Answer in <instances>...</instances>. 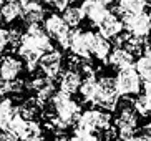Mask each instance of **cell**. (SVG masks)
<instances>
[{"label": "cell", "mask_w": 151, "mask_h": 141, "mask_svg": "<svg viewBox=\"0 0 151 141\" xmlns=\"http://www.w3.org/2000/svg\"><path fill=\"white\" fill-rule=\"evenodd\" d=\"M71 96L73 95L58 90L50 100V105L53 106L55 115H57L52 121H48V126H52V129H57L60 133L67 131L70 126H75V123L78 121L81 115V106Z\"/></svg>", "instance_id": "1"}, {"label": "cell", "mask_w": 151, "mask_h": 141, "mask_svg": "<svg viewBox=\"0 0 151 141\" xmlns=\"http://www.w3.org/2000/svg\"><path fill=\"white\" fill-rule=\"evenodd\" d=\"M113 124V115L111 111L103 108H90L81 111L78 121L73 126V133H88L98 131V129H106Z\"/></svg>", "instance_id": "2"}, {"label": "cell", "mask_w": 151, "mask_h": 141, "mask_svg": "<svg viewBox=\"0 0 151 141\" xmlns=\"http://www.w3.org/2000/svg\"><path fill=\"white\" fill-rule=\"evenodd\" d=\"M116 81V91L121 98L123 96H136L143 90V80L139 73L136 71L134 65L120 68L115 76Z\"/></svg>", "instance_id": "3"}, {"label": "cell", "mask_w": 151, "mask_h": 141, "mask_svg": "<svg viewBox=\"0 0 151 141\" xmlns=\"http://www.w3.org/2000/svg\"><path fill=\"white\" fill-rule=\"evenodd\" d=\"M22 47L30 50H35V52L45 53L48 50L53 48V43H52V37L45 32V28L40 23H32L27 25V30L23 32L22 35Z\"/></svg>", "instance_id": "4"}, {"label": "cell", "mask_w": 151, "mask_h": 141, "mask_svg": "<svg viewBox=\"0 0 151 141\" xmlns=\"http://www.w3.org/2000/svg\"><path fill=\"white\" fill-rule=\"evenodd\" d=\"M43 28L45 32L52 37L58 43V47L63 50L70 48V37H71V28L67 25V22L63 20L62 15L58 13H50L43 20Z\"/></svg>", "instance_id": "5"}, {"label": "cell", "mask_w": 151, "mask_h": 141, "mask_svg": "<svg viewBox=\"0 0 151 141\" xmlns=\"http://www.w3.org/2000/svg\"><path fill=\"white\" fill-rule=\"evenodd\" d=\"M83 33H85V40H86V45H88L91 57L106 63L111 50H113V43L110 42V38L103 37L100 32L88 30V32H83Z\"/></svg>", "instance_id": "6"}, {"label": "cell", "mask_w": 151, "mask_h": 141, "mask_svg": "<svg viewBox=\"0 0 151 141\" xmlns=\"http://www.w3.org/2000/svg\"><path fill=\"white\" fill-rule=\"evenodd\" d=\"M38 68L45 76L48 78H58L63 71V55L60 50H48V52L42 53L40 60H38Z\"/></svg>", "instance_id": "7"}, {"label": "cell", "mask_w": 151, "mask_h": 141, "mask_svg": "<svg viewBox=\"0 0 151 141\" xmlns=\"http://www.w3.org/2000/svg\"><path fill=\"white\" fill-rule=\"evenodd\" d=\"M124 25V30L136 37H148L151 28V20L146 12H138V13H128L121 17Z\"/></svg>", "instance_id": "8"}, {"label": "cell", "mask_w": 151, "mask_h": 141, "mask_svg": "<svg viewBox=\"0 0 151 141\" xmlns=\"http://www.w3.org/2000/svg\"><path fill=\"white\" fill-rule=\"evenodd\" d=\"M22 4V22L27 25L32 23H42L47 17V9L43 7L40 0H20Z\"/></svg>", "instance_id": "9"}, {"label": "cell", "mask_w": 151, "mask_h": 141, "mask_svg": "<svg viewBox=\"0 0 151 141\" xmlns=\"http://www.w3.org/2000/svg\"><path fill=\"white\" fill-rule=\"evenodd\" d=\"M23 62L18 55H4L0 60V76L7 81L20 78L23 71Z\"/></svg>", "instance_id": "10"}, {"label": "cell", "mask_w": 151, "mask_h": 141, "mask_svg": "<svg viewBox=\"0 0 151 141\" xmlns=\"http://www.w3.org/2000/svg\"><path fill=\"white\" fill-rule=\"evenodd\" d=\"M83 81V75H81L80 70L76 68H65L60 75V80H58V86L62 91H67L70 95H75L80 90V85Z\"/></svg>", "instance_id": "11"}, {"label": "cell", "mask_w": 151, "mask_h": 141, "mask_svg": "<svg viewBox=\"0 0 151 141\" xmlns=\"http://www.w3.org/2000/svg\"><path fill=\"white\" fill-rule=\"evenodd\" d=\"M80 7L85 13V18H88V22L91 25H98L111 12L106 5L100 4L98 0H81Z\"/></svg>", "instance_id": "12"}, {"label": "cell", "mask_w": 151, "mask_h": 141, "mask_svg": "<svg viewBox=\"0 0 151 141\" xmlns=\"http://www.w3.org/2000/svg\"><path fill=\"white\" fill-rule=\"evenodd\" d=\"M96 27H98V32H100L103 37H106V38H110V40L115 38L116 35H120L121 32L124 30L123 20H121V17L116 15L115 12H110Z\"/></svg>", "instance_id": "13"}, {"label": "cell", "mask_w": 151, "mask_h": 141, "mask_svg": "<svg viewBox=\"0 0 151 141\" xmlns=\"http://www.w3.org/2000/svg\"><path fill=\"white\" fill-rule=\"evenodd\" d=\"M71 55L81 58V60H91V53L85 40V33L80 28H71V37H70V48Z\"/></svg>", "instance_id": "14"}, {"label": "cell", "mask_w": 151, "mask_h": 141, "mask_svg": "<svg viewBox=\"0 0 151 141\" xmlns=\"http://www.w3.org/2000/svg\"><path fill=\"white\" fill-rule=\"evenodd\" d=\"M106 63L115 66L116 70H120V68H124V66L134 65V55L129 50H126L124 47H116V48L111 50Z\"/></svg>", "instance_id": "15"}, {"label": "cell", "mask_w": 151, "mask_h": 141, "mask_svg": "<svg viewBox=\"0 0 151 141\" xmlns=\"http://www.w3.org/2000/svg\"><path fill=\"white\" fill-rule=\"evenodd\" d=\"M148 2L146 0H118L115 7L116 15H128V13H138V12H145Z\"/></svg>", "instance_id": "16"}, {"label": "cell", "mask_w": 151, "mask_h": 141, "mask_svg": "<svg viewBox=\"0 0 151 141\" xmlns=\"http://www.w3.org/2000/svg\"><path fill=\"white\" fill-rule=\"evenodd\" d=\"M17 105L12 98H0V129H7L10 119L17 115Z\"/></svg>", "instance_id": "17"}, {"label": "cell", "mask_w": 151, "mask_h": 141, "mask_svg": "<svg viewBox=\"0 0 151 141\" xmlns=\"http://www.w3.org/2000/svg\"><path fill=\"white\" fill-rule=\"evenodd\" d=\"M78 93H80V96L83 98L85 103H90L91 105L93 100L96 98V93H98V78L95 75H88L81 81Z\"/></svg>", "instance_id": "18"}, {"label": "cell", "mask_w": 151, "mask_h": 141, "mask_svg": "<svg viewBox=\"0 0 151 141\" xmlns=\"http://www.w3.org/2000/svg\"><path fill=\"white\" fill-rule=\"evenodd\" d=\"M22 15V4L20 0L15 2H5L0 9V20L4 23H14Z\"/></svg>", "instance_id": "19"}, {"label": "cell", "mask_w": 151, "mask_h": 141, "mask_svg": "<svg viewBox=\"0 0 151 141\" xmlns=\"http://www.w3.org/2000/svg\"><path fill=\"white\" fill-rule=\"evenodd\" d=\"M134 68L139 73L143 81L151 80V47H148L145 52L138 57V60L134 62Z\"/></svg>", "instance_id": "20"}, {"label": "cell", "mask_w": 151, "mask_h": 141, "mask_svg": "<svg viewBox=\"0 0 151 141\" xmlns=\"http://www.w3.org/2000/svg\"><path fill=\"white\" fill-rule=\"evenodd\" d=\"M62 17L70 28H78L80 23L85 20V13H83V10H81V7L68 5L65 10H62Z\"/></svg>", "instance_id": "21"}, {"label": "cell", "mask_w": 151, "mask_h": 141, "mask_svg": "<svg viewBox=\"0 0 151 141\" xmlns=\"http://www.w3.org/2000/svg\"><path fill=\"white\" fill-rule=\"evenodd\" d=\"M58 91V88H57V85H55V80L53 81H50L47 86H43V88L40 90V91H37L35 93V101H37V105L40 106H45L47 103L53 98V95Z\"/></svg>", "instance_id": "22"}, {"label": "cell", "mask_w": 151, "mask_h": 141, "mask_svg": "<svg viewBox=\"0 0 151 141\" xmlns=\"http://www.w3.org/2000/svg\"><path fill=\"white\" fill-rule=\"evenodd\" d=\"M133 106H134V110L139 113V116L151 118V96H148L146 93L136 95V100L133 101Z\"/></svg>", "instance_id": "23"}, {"label": "cell", "mask_w": 151, "mask_h": 141, "mask_svg": "<svg viewBox=\"0 0 151 141\" xmlns=\"http://www.w3.org/2000/svg\"><path fill=\"white\" fill-rule=\"evenodd\" d=\"M50 81H53V78H48V76H45L43 73H42V76H33V78H30L25 83V91H30V93H37L40 91L43 86H47V85L50 83Z\"/></svg>", "instance_id": "24"}, {"label": "cell", "mask_w": 151, "mask_h": 141, "mask_svg": "<svg viewBox=\"0 0 151 141\" xmlns=\"http://www.w3.org/2000/svg\"><path fill=\"white\" fill-rule=\"evenodd\" d=\"M22 35H23V32L20 30V28H17V27H12V28H9L10 47H12L14 50H17L18 47H20V43H22Z\"/></svg>", "instance_id": "25"}, {"label": "cell", "mask_w": 151, "mask_h": 141, "mask_svg": "<svg viewBox=\"0 0 151 141\" xmlns=\"http://www.w3.org/2000/svg\"><path fill=\"white\" fill-rule=\"evenodd\" d=\"M71 141H101V136L96 131H88V133H75V136Z\"/></svg>", "instance_id": "26"}, {"label": "cell", "mask_w": 151, "mask_h": 141, "mask_svg": "<svg viewBox=\"0 0 151 141\" xmlns=\"http://www.w3.org/2000/svg\"><path fill=\"white\" fill-rule=\"evenodd\" d=\"M10 47V40H9V28L0 27V55Z\"/></svg>", "instance_id": "27"}, {"label": "cell", "mask_w": 151, "mask_h": 141, "mask_svg": "<svg viewBox=\"0 0 151 141\" xmlns=\"http://www.w3.org/2000/svg\"><path fill=\"white\" fill-rule=\"evenodd\" d=\"M40 2L50 5V7H53V9H57V10H65L68 5H70L71 0H40Z\"/></svg>", "instance_id": "28"}, {"label": "cell", "mask_w": 151, "mask_h": 141, "mask_svg": "<svg viewBox=\"0 0 151 141\" xmlns=\"http://www.w3.org/2000/svg\"><path fill=\"white\" fill-rule=\"evenodd\" d=\"M23 90H25V81H23L22 78H17V80H12V81H10V93L20 95Z\"/></svg>", "instance_id": "29"}, {"label": "cell", "mask_w": 151, "mask_h": 141, "mask_svg": "<svg viewBox=\"0 0 151 141\" xmlns=\"http://www.w3.org/2000/svg\"><path fill=\"white\" fill-rule=\"evenodd\" d=\"M9 93H10V81H7L5 78L0 76V98L7 96Z\"/></svg>", "instance_id": "30"}, {"label": "cell", "mask_w": 151, "mask_h": 141, "mask_svg": "<svg viewBox=\"0 0 151 141\" xmlns=\"http://www.w3.org/2000/svg\"><path fill=\"white\" fill-rule=\"evenodd\" d=\"M143 90H145V93H146L148 96H151V80L143 81Z\"/></svg>", "instance_id": "31"}, {"label": "cell", "mask_w": 151, "mask_h": 141, "mask_svg": "<svg viewBox=\"0 0 151 141\" xmlns=\"http://www.w3.org/2000/svg\"><path fill=\"white\" fill-rule=\"evenodd\" d=\"M121 141H143V136L141 135H133V136L126 138V140H121Z\"/></svg>", "instance_id": "32"}, {"label": "cell", "mask_w": 151, "mask_h": 141, "mask_svg": "<svg viewBox=\"0 0 151 141\" xmlns=\"http://www.w3.org/2000/svg\"><path fill=\"white\" fill-rule=\"evenodd\" d=\"M100 4H103V5H106V7H110V5H115L118 0H98Z\"/></svg>", "instance_id": "33"}, {"label": "cell", "mask_w": 151, "mask_h": 141, "mask_svg": "<svg viewBox=\"0 0 151 141\" xmlns=\"http://www.w3.org/2000/svg\"><path fill=\"white\" fill-rule=\"evenodd\" d=\"M141 136H143V141H151V131L145 133V135H141Z\"/></svg>", "instance_id": "34"}, {"label": "cell", "mask_w": 151, "mask_h": 141, "mask_svg": "<svg viewBox=\"0 0 151 141\" xmlns=\"http://www.w3.org/2000/svg\"><path fill=\"white\" fill-rule=\"evenodd\" d=\"M53 141H71V138H65V136H62V138H57V140H53Z\"/></svg>", "instance_id": "35"}, {"label": "cell", "mask_w": 151, "mask_h": 141, "mask_svg": "<svg viewBox=\"0 0 151 141\" xmlns=\"http://www.w3.org/2000/svg\"><path fill=\"white\" fill-rule=\"evenodd\" d=\"M148 15H150V20H151V7H150V12H148Z\"/></svg>", "instance_id": "36"}, {"label": "cell", "mask_w": 151, "mask_h": 141, "mask_svg": "<svg viewBox=\"0 0 151 141\" xmlns=\"http://www.w3.org/2000/svg\"><path fill=\"white\" fill-rule=\"evenodd\" d=\"M2 5H4V0H0V9H2Z\"/></svg>", "instance_id": "37"}, {"label": "cell", "mask_w": 151, "mask_h": 141, "mask_svg": "<svg viewBox=\"0 0 151 141\" xmlns=\"http://www.w3.org/2000/svg\"><path fill=\"white\" fill-rule=\"evenodd\" d=\"M4 2H15V0H4Z\"/></svg>", "instance_id": "38"}, {"label": "cell", "mask_w": 151, "mask_h": 141, "mask_svg": "<svg viewBox=\"0 0 151 141\" xmlns=\"http://www.w3.org/2000/svg\"><path fill=\"white\" fill-rule=\"evenodd\" d=\"M71 2H80V0H71Z\"/></svg>", "instance_id": "39"}, {"label": "cell", "mask_w": 151, "mask_h": 141, "mask_svg": "<svg viewBox=\"0 0 151 141\" xmlns=\"http://www.w3.org/2000/svg\"><path fill=\"white\" fill-rule=\"evenodd\" d=\"M146 2H148V4H151V0H146Z\"/></svg>", "instance_id": "40"}, {"label": "cell", "mask_w": 151, "mask_h": 141, "mask_svg": "<svg viewBox=\"0 0 151 141\" xmlns=\"http://www.w3.org/2000/svg\"><path fill=\"white\" fill-rule=\"evenodd\" d=\"M150 35H151V28H150Z\"/></svg>", "instance_id": "41"}, {"label": "cell", "mask_w": 151, "mask_h": 141, "mask_svg": "<svg viewBox=\"0 0 151 141\" xmlns=\"http://www.w3.org/2000/svg\"><path fill=\"white\" fill-rule=\"evenodd\" d=\"M0 60H2V55H0Z\"/></svg>", "instance_id": "42"}]
</instances>
